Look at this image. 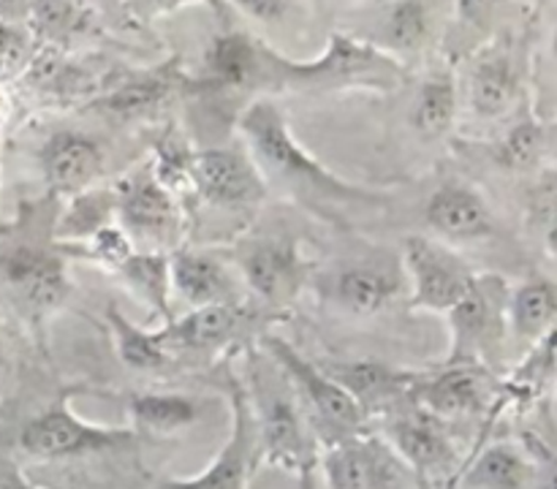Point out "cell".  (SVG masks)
Instances as JSON below:
<instances>
[{"instance_id": "cell-10", "label": "cell", "mask_w": 557, "mask_h": 489, "mask_svg": "<svg viewBox=\"0 0 557 489\" xmlns=\"http://www.w3.org/2000/svg\"><path fill=\"white\" fill-rule=\"evenodd\" d=\"M321 465L330 489H384L395 478V462L373 438L335 440Z\"/></svg>"}, {"instance_id": "cell-23", "label": "cell", "mask_w": 557, "mask_h": 489, "mask_svg": "<svg viewBox=\"0 0 557 489\" xmlns=\"http://www.w3.org/2000/svg\"><path fill=\"white\" fill-rule=\"evenodd\" d=\"M531 478V462L511 443H493L468 467L466 484L476 489H522Z\"/></svg>"}, {"instance_id": "cell-35", "label": "cell", "mask_w": 557, "mask_h": 489, "mask_svg": "<svg viewBox=\"0 0 557 489\" xmlns=\"http://www.w3.org/2000/svg\"><path fill=\"white\" fill-rule=\"evenodd\" d=\"M243 11H248L250 16H281L283 11H288V5H283V3H245Z\"/></svg>"}, {"instance_id": "cell-17", "label": "cell", "mask_w": 557, "mask_h": 489, "mask_svg": "<svg viewBox=\"0 0 557 489\" xmlns=\"http://www.w3.org/2000/svg\"><path fill=\"white\" fill-rule=\"evenodd\" d=\"M389 440L397 454L422 473L438 471L451 460V443L441 427V418L430 416L422 408L400 413L389 424Z\"/></svg>"}, {"instance_id": "cell-6", "label": "cell", "mask_w": 557, "mask_h": 489, "mask_svg": "<svg viewBox=\"0 0 557 489\" xmlns=\"http://www.w3.org/2000/svg\"><path fill=\"white\" fill-rule=\"evenodd\" d=\"M267 348H270L272 359L286 369V378L292 380L294 389L302 391L305 400L310 402L315 413H321L324 422L348 429V432L362 427L364 408L341 384H335L324 369L299 356L281 337H267Z\"/></svg>"}, {"instance_id": "cell-2", "label": "cell", "mask_w": 557, "mask_h": 489, "mask_svg": "<svg viewBox=\"0 0 557 489\" xmlns=\"http://www.w3.org/2000/svg\"><path fill=\"white\" fill-rule=\"evenodd\" d=\"M134 440V429L98 427L71 411V391H63L52 405L22 427L20 446L25 454L38 460H63V456L90 454L114 449Z\"/></svg>"}, {"instance_id": "cell-28", "label": "cell", "mask_w": 557, "mask_h": 489, "mask_svg": "<svg viewBox=\"0 0 557 489\" xmlns=\"http://www.w3.org/2000/svg\"><path fill=\"white\" fill-rule=\"evenodd\" d=\"M212 76L226 87H243L259 71V49L243 33H223L207 54Z\"/></svg>"}, {"instance_id": "cell-19", "label": "cell", "mask_w": 557, "mask_h": 489, "mask_svg": "<svg viewBox=\"0 0 557 489\" xmlns=\"http://www.w3.org/2000/svg\"><path fill=\"white\" fill-rule=\"evenodd\" d=\"M403 277L395 266H348L332 280V297L354 315H373L400 293Z\"/></svg>"}, {"instance_id": "cell-27", "label": "cell", "mask_w": 557, "mask_h": 489, "mask_svg": "<svg viewBox=\"0 0 557 489\" xmlns=\"http://www.w3.org/2000/svg\"><path fill=\"white\" fill-rule=\"evenodd\" d=\"M457 114V85L451 74H435L424 82L413 103V125L422 136H444Z\"/></svg>"}, {"instance_id": "cell-8", "label": "cell", "mask_w": 557, "mask_h": 489, "mask_svg": "<svg viewBox=\"0 0 557 489\" xmlns=\"http://www.w3.org/2000/svg\"><path fill=\"white\" fill-rule=\"evenodd\" d=\"M5 280L20 302L36 315L52 313L71 291L63 259L38 248H16L5 259Z\"/></svg>"}, {"instance_id": "cell-9", "label": "cell", "mask_w": 557, "mask_h": 489, "mask_svg": "<svg viewBox=\"0 0 557 489\" xmlns=\"http://www.w3.org/2000/svg\"><path fill=\"white\" fill-rule=\"evenodd\" d=\"M114 206H117L120 223L125 231L139 234L147 239H172L174 228H177V204H174L172 193L152 172L136 174L120 183L117 196H112Z\"/></svg>"}, {"instance_id": "cell-13", "label": "cell", "mask_w": 557, "mask_h": 489, "mask_svg": "<svg viewBox=\"0 0 557 489\" xmlns=\"http://www.w3.org/2000/svg\"><path fill=\"white\" fill-rule=\"evenodd\" d=\"M234 400V429L228 443L207 467L201 476L196 478H172L163 484V489H245L248 487V462H250V402L239 386L232 391Z\"/></svg>"}, {"instance_id": "cell-38", "label": "cell", "mask_w": 557, "mask_h": 489, "mask_svg": "<svg viewBox=\"0 0 557 489\" xmlns=\"http://www.w3.org/2000/svg\"><path fill=\"white\" fill-rule=\"evenodd\" d=\"M0 359H3V331H0Z\"/></svg>"}, {"instance_id": "cell-24", "label": "cell", "mask_w": 557, "mask_h": 489, "mask_svg": "<svg viewBox=\"0 0 557 489\" xmlns=\"http://www.w3.org/2000/svg\"><path fill=\"white\" fill-rule=\"evenodd\" d=\"M517 74L506 54H487L479 60L471 76V103L482 117H498L515 103Z\"/></svg>"}, {"instance_id": "cell-20", "label": "cell", "mask_w": 557, "mask_h": 489, "mask_svg": "<svg viewBox=\"0 0 557 489\" xmlns=\"http://www.w3.org/2000/svg\"><path fill=\"white\" fill-rule=\"evenodd\" d=\"M245 318V308L232 302L207 304V308L190 310L185 318L163 326L169 346H188V348H212L232 337Z\"/></svg>"}, {"instance_id": "cell-1", "label": "cell", "mask_w": 557, "mask_h": 489, "mask_svg": "<svg viewBox=\"0 0 557 489\" xmlns=\"http://www.w3.org/2000/svg\"><path fill=\"white\" fill-rule=\"evenodd\" d=\"M239 130H243L245 141L253 152V166H261L272 177L319 190V193H335L341 199L364 196V190L351 188L341 177L326 172L315 158H310L305 147L294 139L288 120L283 117L281 109L267 101V98L253 101L239 114Z\"/></svg>"}, {"instance_id": "cell-25", "label": "cell", "mask_w": 557, "mask_h": 489, "mask_svg": "<svg viewBox=\"0 0 557 489\" xmlns=\"http://www.w3.org/2000/svg\"><path fill=\"white\" fill-rule=\"evenodd\" d=\"M324 373L335 384H341L362 408L370 400H384V397L397 394L400 389H411L413 380H417V375L395 373V369L381 367V364L373 362L335 364V367H326Z\"/></svg>"}, {"instance_id": "cell-16", "label": "cell", "mask_w": 557, "mask_h": 489, "mask_svg": "<svg viewBox=\"0 0 557 489\" xmlns=\"http://www.w3.org/2000/svg\"><path fill=\"white\" fill-rule=\"evenodd\" d=\"M424 215L435 231L449 239H484L495 228L482 196L466 185H444L435 190Z\"/></svg>"}, {"instance_id": "cell-5", "label": "cell", "mask_w": 557, "mask_h": 489, "mask_svg": "<svg viewBox=\"0 0 557 489\" xmlns=\"http://www.w3.org/2000/svg\"><path fill=\"white\" fill-rule=\"evenodd\" d=\"M190 188L215 206H248L264 196V179L248 155L226 147L190 155Z\"/></svg>"}, {"instance_id": "cell-14", "label": "cell", "mask_w": 557, "mask_h": 489, "mask_svg": "<svg viewBox=\"0 0 557 489\" xmlns=\"http://www.w3.org/2000/svg\"><path fill=\"white\" fill-rule=\"evenodd\" d=\"M44 177L58 193L85 190L103 168V150L96 139L76 130H60L41 150Z\"/></svg>"}, {"instance_id": "cell-34", "label": "cell", "mask_w": 557, "mask_h": 489, "mask_svg": "<svg viewBox=\"0 0 557 489\" xmlns=\"http://www.w3.org/2000/svg\"><path fill=\"white\" fill-rule=\"evenodd\" d=\"M424 22H428V9L424 5H395L389 14V30L397 43H417L424 36Z\"/></svg>"}, {"instance_id": "cell-29", "label": "cell", "mask_w": 557, "mask_h": 489, "mask_svg": "<svg viewBox=\"0 0 557 489\" xmlns=\"http://www.w3.org/2000/svg\"><path fill=\"white\" fill-rule=\"evenodd\" d=\"M544 152H547V128L536 120H525V123L515 125L500 141L498 161L511 172H525L542 161Z\"/></svg>"}, {"instance_id": "cell-37", "label": "cell", "mask_w": 557, "mask_h": 489, "mask_svg": "<svg viewBox=\"0 0 557 489\" xmlns=\"http://www.w3.org/2000/svg\"><path fill=\"white\" fill-rule=\"evenodd\" d=\"M0 489H41V487L30 484V481H27V478H22L20 473H11V476L5 478V484Z\"/></svg>"}, {"instance_id": "cell-7", "label": "cell", "mask_w": 557, "mask_h": 489, "mask_svg": "<svg viewBox=\"0 0 557 489\" xmlns=\"http://www.w3.org/2000/svg\"><path fill=\"white\" fill-rule=\"evenodd\" d=\"M245 283L270 304H288L305 286L310 264L294 239H264L239 253Z\"/></svg>"}, {"instance_id": "cell-32", "label": "cell", "mask_w": 557, "mask_h": 489, "mask_svg": "<svg viewBox=\"0 0 557 489\" xmlns=\"http://www.w3.org/2000/svg\"><path fill=\"white\" fill-rule=\"evenodd\" d=\"M87 250L85 255H90L92 261H101L103 266H112V269H123L125 261L134 255V244H131V237L120 226H101L98 231H92L90 237L85 239Z\"/></svg>"}, {"instance_id": "cell-15", "label": "cell", "mask_w": 557, "mask_h": 489, "mask_svg": "<svg viewBox=\"0 0 557 489\" xmlns=\"http://www.w3.org/2000/svg\"><path fill=\"white\" fill-rule=\"evenodd\" d=\"M259 435L264 460L272 462V465H281L286 471H305L310 465L302 422H299V413L288 394L275 391V394L261 400Z\"/></svg>"}, {"instance_id": "cell-11", "label": "cell", "mask_w": 557, "mask_h": 489, "mask_svg": "<svg viewBox=\"0 0 557 489\" xmlns=\"http://www.w3.org/2000/svg\"><path fill=\"white\" fill-rule=\"evenodd\" d=\"M411 394H417L419 408L435 418L468 416V413L482 411L487 400V378L473 362H460L433 378H417Z\"/></svg>"}, {"instance_id": "cell-31", "label": "cell", "mask_w": 557, "mask_h": 489, "mask_svg": "<svg viewBox=\"0 0 557 489\" xmlns=\"http://www.w3.org/2000/svg\"><path fill=\"white\" fill-rule=\"evenodd\" d=\"M134 286L141 288L147 302L156 304V310L166 313V291H169V259L161 253H147V255H131L125 261L123 269Z\"/></svg>"}, {"instance_id": "cell-4", "label": "cell", "mask_w": 557, "mask_h": 489, "mask_svg": "<svg viewBox=\"0 0 557 489\" xmlns=\"http://www.w3.org/2000/svg\"><path fill=\"white\" fill-rule=\"evenodd\" d=\"M506 283L498 275H476L466 297L449 310L455 346L451 364L471 362V353L498 342L506 315Z\"/></svg>"}, {"instance_id": "cell-26", "label": "cell", "mask_w": 557, "mask_h": 489, "mask_svg": "<svg viewBox=\"0 0 557 489\" xmlns=\"http://www.w3.org/2000/svg\"><path fill=\"white\" fill-rule=\"evenodd\" d=\"M109 326H112L117 353L128 367L134 369H158L166 364V335L163 331H145L131 324L123 313L109 308Z\"/></svg>"}, {"instance_id": "cell-21", "label": "cell", "mask_w": 557, "mask_h": 489, "mask_svg": "<svg viewBox=\"0 0 557 489\" xmlns=\"http://www.w3.org/2000/svg\"><path fill=\"white\" fill-rule=\"evenodd\" d=\"M506 315L511 321V329L525 340L539 342L547 337L555 326L557 297L555 286L549 280H528L506 299Z\"/></svg>"}, {"instance_id": "cell-33", "label": "cell", "mask_w": 557, "mask_h": 489, "mask_svg": "<svg viewBox=\"0 0 557 489\" xmlns=\"http://www.w3.org/2000/svg\"><path fill=\"white\" fill-rule=\"evenodd\" d=\"M555 172H547L539 179L531 193V201H528V217L536 223V228H542L547 248H553L555 239Z\"/></svg>"}, {"instance_id": "cell-30", "label": "cell", "mask_w": 557, "mask_h": 489, "mask_svg": "<svg viewBox=\"0 0 557 489\" xmlns=\"http://www.w3.org/2000/svg\"><path fill=\"white\" fill-rule=\"evenodd\" d=\"M172 85L163 76H147V79L131 82V85L120 87L112 96L103 101V106L120 117H139V114L152 112L163 98H169Z\"/></svg>"}, {"instance_id": "cell-36", "label": "cell", "mask_w": 557, "mask_h": 489, "mask_svg": "<svg viewBox=\"0 0 557 489\" xmlns=\"http://www.w3.org/2000/svg\"><path fill=\"white\" fill-rule=\"evenodd\" d=\"M11 58H14V36L0 27V68H3Z\"/></svg>"}, {"instance_id": "cell-3", "label": "cell", "mask_w": 557, "mask_h": 489, "mask_svg": "<svg viewBox=\"0 0 557 489\" xmlns=\"http://www.w3.org/2000/svg\"><path fill=\"white\" fill-rule=\"evenodd\" d=\"M403 261L411 272L413 297L411 308L449 313L468 293L476 272L466 266L451 250L430 242L424 237H408L403 248Z\"/></svg>"}, {"instance_id": "cell-12", "label": "cell", "mask_w": 557, "mask_h": 489, "mask_svg": "<svg viewBox=\"0 0 557 489\" xmlns=\"http://www.w3.org/2000/svg\"><path fill=\"white\" fill-rule=\"evenodd\" d=\"M270 54L275 65H283L292 76L299 79H370L373 74L384 71L386 76H397V63L389 54L379 52L370 43H359L348 36H332L324 58L315 63H288V60Z\"/></svg>"}, {"instance_id": "cell-22", "label": "cell", "mask_w": 557, "mask_h": 489, "mask_svg": "<svg viewBox=\"0 0 557 489\" xmlns=\"http://www.w3.org/2000/svg\"><path fill=\"white\" fill-rule=\"evenodd\" d=\"M131 416L141 432L172 435L190 427L199 416V408L190 397L174 391H145L131 397Z\"/></svg>"}, {"instance_id": "cell-18", "label": "cell", "mask_w": 557, "mask_h": 489, "mask_svg": "<svg viewBox=\"0 0 557 489\" xmlns=\"http://www.w3.org/2000/svg\"><path fill=\"white\" fill-rule=\"evenodd\" d=\"M169 283L185 302L196 308L232 302V277L223 264L199 250H177L169 259Z\"/></svg>"}]
</instances>
